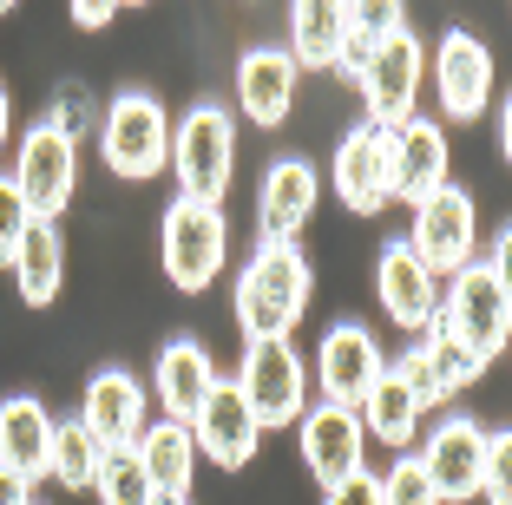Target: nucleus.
Segmentation results:
<instances>
[{
    "label": "nucleus",
    "mask_w": 512,
    "mask_h": 505,
    "mask_svg": "<svg viewBox=\"0 0 512 505\" xmlns=\"http://www.w3.org/2000/svg\"><path fill=\"white\" fill-rule=\"evenodd\" d=\"M309 296H316V269L296 243H256V256L237 269V328L243 342H276V335H296V322L309 315Z\"/></svg>",
    "instance_id": "f257e3e1"
},
{
    "label": "nucleus",
    "mask_w": 512,
    "mask_h": 505,
    "mask_svg": "<svg viewBox=\"0 0 512 505\" xmlns=\"http://www.w3.org/2000/svg\"><path fill=\"white\" fill-rule=\"evenodd\" d=\"M440 328H447L473 361H499L506 355V342H512L506 243H493V256H473L467 269H453V289L440 296Z\"/></svg>",
    "instance_id": "f03ea898"
},
{
    "label": "nucleus",
    "mask_w": 512,
    "mask_h": 505,
    "mask_svg": "<svg viewBox=\"0 0 512 505\" xmlns=\"http://www.w3.org/2000/svg\"><path fill=\"white\" fill-rule=\"evenodd\" d=\"M178 171V197H197V204H217L230 191V171H237V125L217 99H197L191 112L171 132V164Z\"/></svg>",
    "instance_id": "7ed1b4c3"
},
{
    "label": "nucleus",
    "mask_w": 512,
    "mask_h": 505,
    "mask_svg": "<svg viewBox=\"0 0 512 505\" xmlns=\"http://www.w3.org/2000/svg\"><path fill=\"white\" fill-rule=\"evenodd\" d=\"M99 151H106V171L112 178H158L171 164V119H165V105L151 99V92L125 86L119 99L99 112Z\"/></svg>",
    "instance_id": "20e7f679"
},
{
    "label": "nucleus",
    "mask_w": 512,
    "mask_h": 505,
    "mask_svg": "<svg viewBox=\"0 0 512 505\" xmlns=\"http://www.w3.org/2000/svg\"><path fill=\"white\" fill-rule=\"evenodd\" d=\"M165 276L178 283V296H204V289L224 276L230 256V230L217 204H197V197H171L165 210Z\"/></svg>",
    "instance_id": "39448f33"
},
{
    "label": "nucleus",
    "mask_w": 512,
    "mask_h": 505,
    "mask_svg": "<svg viewBox=\"0 0 512 505\" xmlns=\"http://www.w3.org/2000/svg\"><path fill=\"white\" fill-rule=\"evenodd\" d=\"M407 250L421 256L434 276H453V269H467L480 256V210L460 184H440L414 204V223H407Z\"/></svg>",
    "instance_id": "423d86ee"
},
{
    "label": "nucleus",
    "mask_w": 512,
    "mask_h": 505,
    "mask_svg": "<svg viewBox=\"0 0 512 505\" xmlns=\"http://www.w3.org/2000/svg\"><path fill=\"white\" fill-rule=\"evenodd\" d=\"M237 394L250 401L256 427H296L302 407H309V368L302 355L276 335V342H250L243 355V374H237Z\"/></svg>",
    "instance_id": "0eeeda50"
},
{
    "label": "nucleus",
    "mask_w": 512,
    "mask_h": 505,
    "mask_svg": "<svg viewBox=\"0 0 512 505\" xmlns=\"http://www.w3.org/2000/svg\"><path fill=\"white\" fill-rule=\"evenodd\" d=\"M362 86V105H368V125H407L414 105H421V86H427V46L414 33H394L368 53V66L355 73Z\"/></svg>",
    "instance_id": "6e6552de"
},
{
    "label": "nucleus",
    "mask_w": 512,
    "mask_h": 505,
    "mask_svg": "<svg viewBox=\"0 0 512 505\" xmlns=\"http://www.w3.org/2000/svg\"><path fill=\"white\" fill-rule=\"evenodd\" d=\"M7 178H14V191L27 197L33 217L60 223V210L73 204V191H79V138H66L60 125L40 119L27 138H20V164L7 171Z\"/></svg>",
    "instance_id": "1a4fd4ad"
},
{
    "label": "nucleus",
    "mask_w": 512,
    "mask_h": 505,
    "mask_svg": "<svg viewBox=\"0 0 512 505\" xmlns=\"http://www.w3.org/2000/svg\"><path fill=\"white\" fill-rule=\"evenodd\" d=\"M427 66H434L440 112H447L453 125H473L486 105H493V53L480 46V33H440Z\"/></svg>",
    "instance_id": "9d476101"
},
{
    "label": "nucleus",
    "mask_w": 512,
    "mask_h": 505,
    "mask_svg": "<svg viewBox=\"0 0 512 505\" xmlns=\"http://www.w3.org/2000/svg\"><path fill=\"white\" fill-rule=\"evenodd\" d=\"M335 197H342L355 217H375L394 197V132L388 125H355V132L335 145Z\"/></svg>",
    "instance_id": "9b49d317"
},
{
    "label": "nucleus",
    "mask_w": 512,
    "mask_h": 505,
    "mask_svg": "<svg viewBox=\"0 0 512 505\" xmlns=\"http://www.w3.org/2000/svg\"><path fill=\"white\" fill-rule=\"evenodd\" d=\"M296 427H302V466H309V479H316L322 492L342 486V479H355V473H368L362 466L368 433H362V414H355V407H335V401L302 407Z\"/></svg>",
    "instance_id": "f8f14e48"
},
{
    "label": "nucleus",
    "mask_w": 512,
    "mask_h": 505,
    "mask_svg": "<svg viewBox=\"0 0 512 505\" xmlns=\"http://www.w3.org/2000/svg\"><path fill=\"white\" fill-rule=\"evenodd\" d=\"M381 368H388V355H381L368 322H335L316 348V387L335 407H362V394L381 381Z\"/></svg>",
    "instance_id": "ddd939ff"
},
{
    "label": "nucleus",
    "mask_w": 512,
    "mask_h": 505,
    "mask_svg": "<svg viewBox=\"0 0 512 505\" xmlns=\"http://www.w3.org/2000/svg\"><path fill=\"white\" fill-rule=\"evenodd\" d=\"M184 427H191V440H197V460H217L224 473H243V466L256 460V440H263L250 401H243L230 381H217L211 394H204V407H197Z\"/></svg>",
    "instance_id": "4468645a"
},
{
    "label": "nucleus",
    "mask_w": 512,
    "mask_h": 505,
    "mask_svg": "<svg viewBox=\"0 0 512 505\" xmlns=\"http://www.w3.org/2000/svg\"><path fill=\"white\" fill-rule=\"evenodd\" d=\"M480 446H486V427L473 414H447L434 433H427V446L414 453V460L427 466V479H434L440 505H467L480 499Z\"/></svg>",
    "instance_id": "2eb2a0df"
},
{
    "label": "nucleus",
    "mask_w": 512,
    "mask_h": 505,
    "mask_svg": "<svg viewBox=\"0 0 512 505\" xmlns=\"http://www.w3.org/2000/svg\"><path fill=\"white\" fill-rule=\"evenodd\" d=\"M394 368H401V381L414 387V401H421V407H440V401H453L460 387L480 381L486 361H473L467 348H460L447 328H440V315H434V322L421 328V348H407Z\"/></svg>",
    "instance_id": "dca6fc26"
},
{
    "label": "nucleus",
    "mask_w": 512,
    "mask_h": 505,
    "mask_svg": "<svg viewBox=\"0 0 512 505\" xmlns=\"http://www.w3.org/2000/svg\"><path fill=\"white\" fill-rule=\"evenodd\" d=\"M316 197H322L316 164L276 158L263 171V191H256V230H263V243H296V230L316 217Z\"/></svg>",
    "instance_id": "f3484780"
},
{
    "label": "nucleus",
    "mask_w": 512,
    "mask_h": 505,
    "mask_svg": "<svg viewBox=\"0 0 512 505\" xmlns=\"http://www.w3.org/2000/svg\"><path fill=\"white\" fill-rule=\"evenodd\" d=\"M145 414H151V401H145V387L132 381L125 368H99L86 381V401H79V427L92 433V440L106 446H132L138 433H145Z\"/></svg>",
    "instance_id": "a211bd4d"
},
{
    "label": "nucleus",
    "mask_w": 512,
    "mask_h": 505,
    "mask_svg": "<svg viewBox=\"0 0 512 505\" xmlns=\"http://www.w3.org/2000/svg\"><path fill=\"white\" fill-rule=\"evenodd\" d=\"M375 289H381V309H388L394 328L421 335L427 322L440 315V276L407 250V243H388L381 250V269H375Z\"/></svg>",
    "instance_id": "6ab92c4d"
},
{
    "label": "nucleus",
    "mask_w": 512,
    "mask_h": 505,
    "mask_svg": "<svg viewBox=\"0 0 512 505\" xmlns=\"http://www.w3.org/2000/svg\"><path fill=\"white\" fill-rule=\"evenodd\" d=\"M296 73L302 66L289 60L283 46H250L237 60V105L243 119L263 125V132H276V125L289 119V105H296Z\"/></svg>",
    "instance_id": "aec40b11"
},
{
    "label": "nucleus",
    "mask_w": 512,
    "mask_h": 505,
    "mask_svg": "<svg viewBox=\"0 0 512 505\" xmlns=\"http://www.w3.org/2000/svg\"><path fill=\"white\" fill-rule=\"evenodd\" d=\"M217 387V361L204 342L178 335V342L158 348V368H151V401L165 407V420H191L204 407V394Z\"/></svg>",
    "instance_id": "412c9836"
},
{
    "label": "nucleus",
    "mask_w": 512,
    "mask_h": 505,
    "mask_svg": "<svg viewBox=\"0 0 512 505\" xmlns=\"http://www.w3.org/2000/svg\"><path fill=\"white\" fill-rule=\"evenodd\" d=\"M46 460H53V414H46V401L7 394V401H0V466L20 473L27 486H40Z\"/></svg>",
    "instance_id": "4be33fe9"
},
{
    "label": "nucleus",
    "mask_w": 512,
    "mask_h": 505,
    "mask_svg": "<svg viewBox=\"0 0 512 505\" xmlns=\"http://www.w3.org/2000/svg\"><path fill=\"white\" fill-rule=\"evenodd\" d=\"M440 184H447V138H440L434 119L414 112L407 125H394V197L401 204H421Z\"/></svg>",
    "instance_id": "5701e85b"
},
{
    "label": "nucleus",
    "mask_w": 512,
    "mask_h": 505,
    "mask_svg": "<svg viewBox=\"0 0 512 505\" xmlns=\"http://www.w3.org/2000/svg\"><path fill=\"white\" fill-rule=\"evenodd\" d=\"M355 414H362V433H368V440H381L388 453H407V446L421 440V414H427V407L414 401V387H407L401 368L388 361V368H381V381L362 394V407H355Z\"/></svg>",
    "instance_id": "b1692460"
},
{
    "label": "nucleus",
    "mask_w": 512,
    "mask_h": 505,
    "mask_svg": "<svg viewBox=\"0 0 512 505\" xmlns=\"http://www.w3.org/2000/svg\"><path fill=\"white\" fill-rule=\"evenodd\" d=\"M138 466H145L151 492H178L191 499V479H197V440L184 420H145V433L132 440Z\"/></svg>",
    "instance_id": "393cba45"
},
{
    "label": "nucleus",
    "mask_w": 512,
    "mask_h": 505,
    "mask_svg": "<svg viewBox=\"0 0 512 505\" xmlns=\"http://www.w3.org/2000/svg\"><path fill=\"white\" fill-rule=\"evenodd\" d=\"M7 269H14V283H20V302H27V309H46V302L60 296V283H66V243H60V223H53V217H33Z\"/></svg>",
    "instance_id": "a878e982"
},
{
    "label": "nucleus",
    "mask_w": 512,
    "mask_h": 505,
    "mask_svg": "<svg viewBox=\"0 0 512 505\" xmlns=\"http://www.w3.org/2000/svg\"><path fill=\"white\" fill-rule=\"evenodd\" d=\"M348 40V14L342 0H289V60L335 73V53Z\"/></svg>",
    "instance_id": "bb28decb"
},
{
    "label": "nucleus",
    "mask_w": 512,
    "mask_h": 505,
    "mask_svg": "<svg viewBox=\"0 0 512 505\" xmlns=\"http://www.w3.org/2000/svg\"><path fill=\"white\" fill-rule=\"evenodd\" d=\"M342 14H348V40H342V53H335L342 73H362L368 53H375L381 40L407 33V7L401 0H342Z\"/></svg>",
    "instance_id": "cd10ccee"
},
{
    "label": "nucleus",
    "mask_w": 512,
    "mask_h": 505,
    "mask_svg": "<svg viewBox=\"0 0 512 505\" xmlns=\"http://www.w3.org/2000/svg\"><path fill=\"white\" fill-rule=\"evenodd\" d=\"M99 460H106V446L92 440L79 420H53V460H46V479H60L66 492H92Z\"/></svg>",
    "instance_id": "c85d7f7f"
},
{
    "label": "nucleus",
    "mask_w": 512,
    "mask_h": 505,
    "mask_svg": "<svg viewBox=\"0 0 512 505\" xmlns=\"http://www.w3.org/2000/svg\"><path fill=\"white\" fill-rule=\"evenodd\" d=\"M92 492H99V505H151V479H145V466H138L132 446H112L106 460H99Z\"/></svg>",
    "instance_id": "c756f323"
},
{
    "label": "nucleus",
    "mask_w": 512,
    "mask_h": 505,
    "mask_svg": "<svg viewBox=\"0 0 512 505\" xmlns=\"http://www.w3.org/2000/svg\"><path fill=\"white\" fill-rule=\"evenodd\" d=\"M480 499L486 505H512V433H486L480 446Z\"/></svg>",
    "instance_id": "7c9ffc66"
},
{
    "label": "nucleus",
    "mask_w": 512,
    "mask_h": 505,
    "mask_svg": "<svg viewBox=\"0 0 512 505\" xmlns=\"http://www.w3.org/2000/svg\"><path fill=\"white\" fill-rule=\"evenodd\" d=\"M381 505H440L434 479H427V466L414 460V453H401V460L388 466V479H381Z\"/></svg>",
    "instance_id": "2f4dec72"
},
{
    "label": "nucleus",
    "mask_w": 512,
    "mask_h": 505,
    "mask_svg": "<svg viewBox=\"0 0 512 505\" xmlns=\"http://www.w3.org/2000/svg\"><path fill=\"white\" fill-rule=\"evenodd\" d=\"M27 223H33L27 197H20V191H14V178H7V171H0V269L14 263L20 237H27Z\"/></svg>",
    "instance_id": "473e14b6"
},
{
    "label": "nucleus",
    "mask_w": 512,
    "mask_h": 505,
    "mask_svg": "<svg viewBox=\"0 0 512 505\" xmlns=\"http://www.w3.org/2000/svg\"><path fill=\"white\" fill-rule=\"evenodd\" d=\"M322 505H381V479L375 473H355V479H342V486L322 492Z\"/></svg>",
    "instance_id": "72a5a7b5"
},
{
    "label": "nucleus",
    "mask_w": 512,
    "mask_h": 505,
    "mask_svg": "<svg viewBox=\"0 0 512 505\" xmlns=\"http://www.w3.org/2000/svg\"><path fill=\"white\" fill-rule=\"evenodd\" d=\"M46 125H60L66 138H86V125H92V105L79 99V92H66V99L53 105V112H46Z\"/></svg>",
    "instance_id": "f704fd0d"
},
{
    "label": "nucleus",
    "mask_w": 512,
    "mask_h": 505,
    "mask_svg": "<svg viewBox=\"0 0 512 505\" xmlns=\"http://www.w3.org/2000/svg\"><path fill=\"white\" fill-rule=\"evenodd\" d=\"M112 14H119V0H73V27H86V33L112 27Z\"/></svg>",
    "instance_id": "c9c22d12"
},
{
    "label": "nucleus",
    "mask_w": 512,
    "mask_h": 505,
    "mask_svg": "<svg viewBox=\"0 0 512 505\" xmlns=\"http://www.w3.org/2000/svg\"><path fill=\"white\" fill-rule=\"evenodd\" d=\"M0 505H33V486L20 473H7V466H0Z\"/></svg>",
    "instance_id": "e433bc0d"
},
{
    "label": "nucleus",
    "mask_w": 512,
    "mask_h": 505,
    "mask_svg": "<svg viewBox=\"0 0 512 505\" xmlns=\"http://www.w3.org/2000/svg\"><path fill=\"white\" fill-rule=\"evenodd\" d=\"M7 132H14V105H7V86H0V151H7Z\"/></svg>",
    "instance_id": "4c0bfd02"
},
{
    "label": "nucleus",
    "mask_w": 512,
    "mask_h": 505,
    "mask_svg": "<svg viewBox=\"0 0 512 505\" xmlns=\"http://www.w3.org/2000/svg\"><path fill=\"white\" fill-rule=\"evenodd\" d=\"M151 505H191V499H178V492H151Z\"/></svg>",
    "instance_id": "58836bf2"
},
{
    "label": "nucleus",
    "mask_w": 512,
    "mask_h": 505,
    "mask_svg": "<svg viewBox=\"0 0 512 505\" xmlns=\"http://www.w3.org/2000/svg\"><path fill=\"white\" fill-rule=\"evenodd\" d=\"M14 7H20V0H0V14H14Z\"/></svg>",
    "instance_id": "ea45409f"
},
{
    "label": "nucleus",
    "mask_w": 512,
    "mask_h": 505,
    "mask_svg": "<svg viewBox=\"0 0 512 505\" xmlns=\"http://www.w3.org/2000/svg\"><path fill=\"white\" fill-rule=\"evenodd\" d=\"M119 7H145V0H119Z\"/></svg>",
    "instance_id": "a19ab883"
}]
</instances>
